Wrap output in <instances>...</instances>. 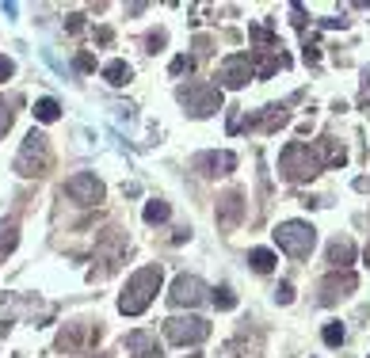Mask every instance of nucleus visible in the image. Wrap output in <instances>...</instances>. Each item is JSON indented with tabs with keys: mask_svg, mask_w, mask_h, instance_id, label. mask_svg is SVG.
<instances>
[{
	"mask_svg": "<svg viewBox=\"0 0 370 358\" xmlns=\"http://www.w3.org/2000/svg\"><path fill=\"white\" fill-rule=\"evenodd\" d=\"M325 164H344V149H328V157H321V153L309 149V145L291 141V145L283 149V157H279V172H283L286 179H294V183L313 179Z\"/></svg>",
	"mask_w": 370,
	"mask_h": 358,
	"instance_id": "f257e3e1",
	"label": "nucleus"
},
{
	"mask_svg": "<svg viewBox=\"0 0 370 358\" xmlns=\"http://www.w3.org/2000/svg\"><path fill=\"white\" fill-rule=\"evenodd\" d=\"M160 279H164V271H160V267H141V271L126 282L123 297H118V313H126V316L146 313L149 301L157 297V290H160Z\"/></svg>",
	"mask_w": 370,
	"mask_h": 358,
	"instance_id": "f03ea898",
	"label": "nucleus"
},
{
	"mask_svg": "<svg viewBox=\"0 0 370 358\" xmlns=\"http://www.w3.org/2000/svg\"><path fill=\"white\" fill-rule=\"evenodd\" d=\"M46 168H50V145H46L43 134H35V130H31V134L23 137L20 157H15V172L31 179V176H46Z\"/></svg>",
	"mask_w": 370,
	"mask_h": 358,
	"instance_id": "7ed1b4c3",
	"label": "nucleus"
},
{
	"mask_svg": "<svg viewBox=\"0 0 370 358\" xmlns=\"http://www.w3.org/2000/svg\"><path fill=\"white\" fill-rule=\"evenodd\" d=\"M275 244L286 251V256H309L313 251V244H317V229L313 225H305V221H283L275 229Z\"/></svg>",
	"mask_w": 370,
	"mask_h": 358,
	"instance_id": "20e7f679",
	"label": "nucleus"
},
{
	"mask_svg": "<svg viewBox=\"0 0 370 358\" xmlns=\"http://www.w3.org/2000/svg\"><path fill=\"white\" fill-rule=\"evenodd\" d=\"M180 103L191 115L206 118L214 111H222V92H218V84H187V88H180Z\"/></svg>",
	"mask_w": 370,
	"mask_h": 358,
	"instance_id": "39448f33",
	"label": "nucleus"
},
{
	"mask_svg": "<svg viewBox=\"0 0 370 358\" xmlns=\"http://www.w3.org/2000/svg\"><path fill=\"white\" fill-rule=\"evenodd\" d=\"M164 336H168V343H180V347L203 343V339L210 336V324H206L203 316H172V320L164 324Z\"/></svg>",
	"mask_w": 370,
	"mask_h": 358,
	"instance_id": "423d86ee",
	"label": "nucleus"
},
{
	"mask_svg": "<svg viewBox=\"0 0 370 358\" xmlns=\"http://www.w3.org/2000/svg\"><path fill=\"white\" fill-rule=\"evenodd\" d=\"M61 194H69L77 206H95V202H103V183H100L92 172H77V176L65 179Z\"/></svg>",
	"mask_w": 370,
	"mask_h": 358,
	"instance_id": "0eeeda50",
	"label": "nucleus"
},
{
	"mask_svg": "<svg viewBox=\"0 0 370 358\" xmlns=\"http://www.w3.org/2000/svg\"><path fill=\"white\" fill-rule=\"evenodd\" d=\"M203 297H206V286L195 279V274H180V279L172 282V294H168V301H172V305H180V309L183 305L195 309Z\"/></svg>",
	"mask_w": 370,
	"mask_h": 358,
	"instance_id": "6e6552de",
	"label": "nucleus"
},
{
	"mask_svg": "<svg viewBox=\"0 0 370 358\" xmlns=\"http://www.w3.org/2000/svg\"><path fill=\"white\" fill-rule=\"evenodd\" d=\"M248 77H252V61H248V54H233V58H225L222 69H218V80L225 88H245Z\"/></svg>",
	"mask_w": 370,
	"mask_h": 358,
	"instance_id": "1a4fd4ad",
	"label": "nucleus"
},
{
	"mask_svg": "<svg viewBox=\"0 0 370 358\" xmlns=\"http://www.w3.org/2000/svg\"><path fill=\"white\" fill-rule=\"evenodd\" d=\"M351 290H355V274H332V279H325V286H321V305H332V301L348 297Z\"/></svg>",
	"mask_w": 370,
	"mask_h": 358,
	"instance_id": "9d476101",
	"label": "nucleus"
},
{
	"mask_svg": "<svg viewBox=\"0 0 370 358\" xmlns=\"http://www.w3.org/2000/svg\"><path fill=\"white\" fill-rule=\"evenodd\" d=\"M195 168H203V176H225L237 168V157L233 153H203V157L195 160Z\"/></svg>",
	"mask_w": 370,
	"mask_h": 358,
	"instance_id": "9b49d317",
	"label": "nucleus"
},
{
	"mask_svg": "<svg viewBox=\"0 0 370 358\" xmlns=\"http://www.w3.org/2000/svg\"><path fill=\"white\" fill-rule=\"evenodd\" d=\"M351 259H355V244L351 240H332L328 244V263L340 271V267H351Z\"/></svg>",
	"mask_w": 370,
	"mask_h": 358,
	"instance_id": "f8f14e48",
	"label": "nucleus"
},
{
	"mask_svg": "<svg viewBox=\"0 0 370 358\" xmlns=\"http://www.w3.org/2000/svg\"><path fill=\"white\" fill-rule=\"evenodd\" d=\"M126 347H130V351H141V358H160V347H157V339H153L149 332H134V336H126Z\"/></svg>",
	"mask_w": 370,
	"mask_h": 358,
	"instance_id": "ddd939ff",
	"label": "nucleus"
},
{
	"mask_svg": "<svg viewBox=\"0 0 370 358\" xmlns=\"http://www.w3.org/2000/svg\"><path fill=\"white\" fill-rule=\"evenodd\" d=\"M237 217H240V194L237 191H229L222 199V214H218V221L229 229V225H237Z\"/></svg>",
	"mask_w": 370,
	"mask_h": 358,
	"instance_id": "4468645a",
	"label": "nucleus"
},
{
	"mask_svg": "<svg viewBox=\"0 0 370 358\" xmlns=\"http://www.w3.org/2000/svg\"><path fill=\"white\" fill-rule=\"evenodd\" d=\"M103 80L115 84V88H123L126 80H130V65H126V61H107V65H103Z\"/></svg>",
	"mask_w": 370,
	"mask_h": 358,
	"instance_id": "2eb2a0df",
	"label": "nucleus"
},
{
	"mask_svg": "<svg viewBox=\"0 0 370 358\" xmlns=\"http://www.w3.org/2000/svg\"><path fill=\"white\" fill-rule=\"evenodd\" d=\"M58 115H61V103L50 100V95L35 103V118H38V122H58Z\"/></svg>",
	"mask_w": 370,
	"mask_h": 358,
	"instance_id": "dca6fc26",
	"label": "nucleus"
},
{
	"mask_svg": "<svg viewBox=\"0 0 370 358\" xmlns=\"http://www.w3.org/2000/svg\"><path fill=\"white\" fill-rule=\"evenodd\" d=\"M248 263H252V267H256V271H260V274H268L271 267H275V256H271L268 248H256L252 256H248Z\"/></svg>",
	"mask_w": 370,
	"mask_h": 358,
	"instance_id": "f3484780",
	"label": "nucleus"
},
{
	"mask_svg": "<svg viewBox=\"0 0 370 358\" xmlns=\"http://www.w3.org/2000/svg\"><path fill=\"white\" fill-rule=\"evenodd\" d=\"M146 221H149V225H157V221H168V202L153 199L149 206H146Z\"/></svg>",
	"mask_w": 370,
	"mask_h": 358,
	"instance_id": "a211bd4d",
	"label": "nucleus"
},
{
	"mask_svg": "<svg viewBox=\"0 0 370 358\" xmlns=\"http://www.w3.org/2000/svg\"><path fill=\"white\" fill-rule=\"evenodd\" d=\"M15 248V221H4L0 225V256Z\"/></svg>",
	"mask_w": 370,
	"mask_h": 358,
	"instance_id": "6ab92c4d",
	"label": "nucleus"
},
{
	"mask_svg": "<svg viewBox=\"0 0 370 358\" xmlns=\"http://www.w3.org/2000/svg\"><path fill=\"white\" fill-rule=\"evenodd\" d=\"M325 343L328 347H340L344 343V324H325Z\"/></svg>",
	"mask_w": 370,
	"mask_h": 358,
	"instance_id": "aec40b11",
	"label": "nucleus"
},
{
	"mask_svg": "<svg viewBox=\"0 0 370 358\" xmlns=\"http://www.w3.org/2000/svg\"><path fill=\"white\" fill-rule=\"evenodd\" d=\"M214 305H218V309H233V305H237V297H233V290H229V286L214 290Z\"/></svg>",
	"mask_w": 370,
	"mask_h": 358,
	"instance_id": "412c9836",
	"label": "nucleus"
},
{
	"mask_svg": "<svg viewBox=\"0 0 370 358\" xmlns=\"http://www.w3.org/2000/svg\"><path fill=\"white\" fill-rule=\"evenodd\" d=\"M8 126H12V107H8V100L0 95V137L8 134Z\"/></svg>",
	"mask_w": 370,
	"mask_h": 358,
	"instance_id": "4be33fe9",
	"label": "nucleus"
},
{
	"mask_svg": "<svg viewBox=\"0 0 370 358\" xmlns=\"http://www.w3.org/2000/svg\"><path fill=\"white\" fill-rule=\"evenodd\" d=\"M275 297H279V305H291V301H294V286H291V282H279Z\"/></svg>",
	"mask_w": 370,
	"mask_h": 358,
	"instance_id": "5701e85b",
	"label": "nucleus"
},
{
	"mask_svg": "<svg viewBox=\"0 0 370 358\" xmlns=\"http://www.w3.org/2000/svg\"><path fill=\"white\" fill-rule=\"evenodd\" d=\"M191 65H195L191 58H176L172 61V72H176V77H180V72H191Z\"/></svg>",
	"mask_w": 370,
	"mask_h": 358,
	"instance_id": "b1692460",
	"label": "nucleus"
},
{
	"mask_svg": "<svg viewBox=\"0 0 370 358\" xmlns=\"http://www.w3.org/2000/svg\"><path fill=\"white\" fill-rule=\"evenodd\" d=\"M15 72V65H12V58H4V54H0V80H8Z\"/></svg>",
	"mask_w": 370,
	"mask_h": 358,
	"instance_id": "393cba45",
	"label": "nucleus"
},
{
	"mask_svg": "<svg viewBox=\"0 0 370 358\" xmlns=\"http://www.w3.org/2000/svg\"><path fill=\"white\" fill-rule=\"evenodd\" d=\"M191 358H199V355H191Z\"/></svg>",
	"mask_w": 370,
	"mask_h": 358,
	"instance_id": "a878e982",
	"label": "nucleus"
},
{
	"mask_svg": "<svg viewBox=\"0 0 370 358\" xmlns=\"http://www.w3.org/2000/svg\"><path fill=\"white\" fill-rule=\"evenodd\" d=\"M103 358H107V355H103Z\"/></svg>",
	"mask_w": 370,
	"mask_h": 358,
	"instance_id": "bb28decb",
	"label": "nucleus"
}]
</instances>
